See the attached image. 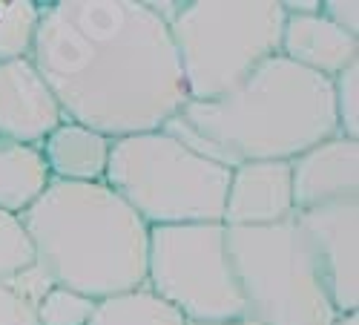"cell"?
<instances>
[{
	"instance_id": "20",
	"label": "cell",
	"mask_w": 359,
	"mask_h": 325,
	"mask_svg": "<svg viewBox=\"0 0 359 325\" xmlns=\"http://www.w3.org/2000/svg\"><path fill=\"white\" fill-rule=\"evenodd\" d=\"M4 282H9L20 297L29 303V305H35L38 308V303L46 297V293L55 288V282H52V277L41 268V265L35 262V265H29L26 271H20V274H15L12 279H4Z\"/></svg>"
},
{
	"instance_id": "24",
	"label": "cell",
	"mask_w": 359,
	"mask_h": 325,
	"mask_svg": "<svg viewBox=\"0 0 359 325\" xmlns=\"http://www.w3.org/2000/svg\"><path fill=\"white\" fill-rule=\"evenodd\" d=\"M334 325H359V314H337Z\"/></svg>"
},
{
	"instance_id": "15",
	"label": "cell",
	"mask_w": 359,
	"mask_h": 325,
	"mask_svg": "<svg viewBox=\"0 0 359 325\" xmlns=\"http://www.w3.org/2000/svg\"><path fill=\"white\" fill-rule=\"evenodd\" d=\"M86 325H187V319L182 317V311H175L147 285H141L135 291L95 300L93 317Z\"/></svg>"
},
{
	"instance_id": "2",
	"label": "cell",
	"mask_w": 359,
	"mask_h": 325,
	"mask_svg": "<svg viewBox=\"0 0 359 325\" xmlns=\"http://www.w3.org/2000/svg\"><path fill=\"white\" fill-rule=\"evenodd\" d=\"M161 130L230 170L250 161H293L339 135L334 84L273 55L233 93L216 101H187Z\"/></svg>"
},
{
	"instance_id": "12",
	"label": "cell",
	"mask_w": 359,
	"mask_h": 325,
	"mask_svg": "<svg viewBox=\"0 0 359 325\" xmlns=\"http://www.w3.org/2000/svg\"><path fill=\"white\" fill-rule=\"evenodd\" d=\"M356 52H359L356 35H348L345 29L325 20L319 12L285 15L279 55H285L287 61L334 81L342 69L356 64Z\"/></svg>"
},
{
	"instance_id": "9",
	"label": "cell",
	"mask_w": 359,
	"mask_h": 325,
	"mask_svg": "<svg viewBox=\"0 0 359 325\" xmlns=\"http://www.w3.org/2000/svg\"><path fill=\"white\" fill-rule=\"evenodd\" d=\"M359 141L334 135L290 161L293 213L356 199L359 193Z\"/></svg>"
},
{
	"instance_id": "16",
	"label": "cell",
	"mask_w": 359,
	"mask_h": 325,
	"mask_svg": "<svg viewBox=\"0 0 359 325\" xmlns=\"http://www.w3.org/2000/svg\"><path fill=\"white\" fill-rule=\"evenodd\" d=\"M41 6L32 0H9L0 4V64L23 61L32 55L38 32Z\"/></svg>"
},
{
	"instance_id": "18",
	"label": "cell",
	"mask_w": 359,
	"mask_h": 325,
	"mask_svg": "<svg viewBox=\"0 0 359 325\" xmlns=\"http://www.w3.org/2000/svg\"><path fill=\"white\" fill-rule=\"evenodd\" d=\"M93 308L95 300L55 285L38 303L35 314H38V325H86L89 317H93Z\"/></svg>"
},
{
	"instance_id": "14",
	"label": "cell",
	"mask_w": 359,
	"mask_h": 325,
	"mask_svg": "<svg viewBox=\"0 0 359 325\" xmlns=\"http://www.w3.org/2000/svg\"><path fill=\"white\" fill-rule=\"evenodd\" d=\"M52 175L41 147L0 138V211L20 216L49 187Z\"/></svg>"
},
{
	"instance_id": "23",
	"label": "cell",
	"mask_w": 359,
	"mask_h": 325,
	"mask_svg": "<svg viewBox=\"0 0 359 325\" xmlns=\"http://www.w3.org/2000/svg\"><path fill=\"white\" fill-rule=\"evenodd\" d=\"M187 325H259V322L245 317V319H230V322H187Z\"/></svg>"
},
{
	"instance_id": "21",
	"label": "cell",
	"mask_w": 359,
	"mask_h": 325,
	"mask_svg": "<svg viewBox=\"0 0 359 325\" xmlns=\"http://www.w3.org/2000/svg\"><path fill=\"white\" fill-rule=\"evenodd\" d=\"M0 325H38L35 305H29L9 282H0Z\"/></svg>"
},
{
	"instance_id": "19",
	"label": "cell",
	"mask_w": 359,
	"mask_h": 325,
	"mask_svg": "<svg viewBox=\"0 0 359 325\" xmlns=\"http://www.w3.org/2000/svg\"><path fill=\"white\" fill-rule=\"evenodd\" d=\"M334 110H337V133L342 138H359V61L342 69L334 81Z\"/></svg>"
},
{
	"instance_id": "22",
	"label": "cell",
	"mask_w": 359,
	"mask_h": 325,
	"mask_svg": "<svg viewBox=\"0 0 359 325\" xmlns=\"http://www.w3.org/2000/svg\"><path fill=\"white\" fill-rule=\"evenodd\" d=\"M319 15L325 20H331L334 26L345 29L348 35L359 32V4L356 0H327V4L319 6Z\"/></svg>"
},
{
	"instance_id": "13",
	"label": "cell",
	"mask_w": 359,
	"mask_h": 325,
	"mask_svg": "<svg viewBox=\"0 0 359 325\" xmlns=\"http://www.w3.org/2000/svg\"><path fill=\"white\" fill-rule=\"evenodd\" d=\"M109 147L112 138L95 130H86L81 124L64 121L46 135V141L41 144V156L46 161L52 182L93 185V182H104Z\"/></svg>"
},
{
	"instance_id": "17",
	"label": "cell",
	"mask_w": 359,
	"mask_h": 325,
	"mask_svg": "<svg viewBox=\"0 0 359 325\" xmlns=\"http://www.w3.org/2000/svg\"><path fill=\"white\" fill-rule=\"evenodd\" d=\"M35 265L32 239L20 222V216L0 211V282Z\"/></svg>"
},
{
	"instance_id": "7",
	"label": "cell",
	"mask_w": 359,
	"mask_h": 325,
	"mask_svg": "<svg viewBox=\"0 0 359 325\" xmlns=\"http://www.w3.org/2000/svg\"><path fill=\"white\" fill-rule=\"evenodd\" d=\"M144 285L182 311L187 322L248 317L222 222L149 227Z\"/></svg>"
},
{
	"instance_id": "1",
	"label": "cell",
	"mask_w": 359,
	"mask_h": 325,
	"mask_svg": "<svg viewBox=\"0 0 359 325\" xmlns=\"http://www.w3.org/2000/svg\"><path fill=\"white\" fill-rule=\"evenodd\" d=\"M29 61L67 121L112 141L161 130L190 101L170 23L135 0L43 6Z\"/></svg>"
},
{
	"instance_id": "11",
	"label": "cell",
	"mask_w": 359,
	"mask_h": 325,
	"mask_svg": "<svg viewBox=\"0 0 359 325\" xmlns=\"http://www.w3.org/2000/svg\"><path fill=\"white\" fill-rule=\"evenodd\" d=\"M293 216L290 161H250L230 170L224 227L279 225Z\"/></svg>"
},
{
	"instance_id": "6",
	"label": "cell",
	"mask_w": 359,
	"mask_h": 325,
	"mask_svg": "<svg viewBox=\"0 0 359 325\" xmlns=\"http://www.w3.org/2000/svg\"><path fill=\"white\" fill-rule=\"evenodd\" d=\"M248 317L259 325H334L337 311L293 216L279 225L224 227Z\"/></svg>"
},
{
	"instance_id": "8",
	"label": "cell",
	"mask_w": 359,
	"mask_h": 325,
	"mask_svg": "<svg viewBox=\"0 0 359 325\" xmlns=\"http://www.w3.org/2000/svg\"><path fill=\"white\" fill-rule=\"evenodd\" d=\"M313 268L337 314L359 308V204L356 199L293 213Z\"/></svg>"
},
{
	"instance_id": "3",
	"label": "cell",
	"mask_w": 359,
	"mask_h": 325,
	"mask_svg": "<svg viewBox=\"0 0 359 325\" xmlns=\"http://www.w3.org/2000/svg\"><path fill=\"white\" fill-rule=\"evenodd\" d=\"M20 222L55 285L104 300L147 282L149 227L104 182H49Z\"/></svg>"
},
{
	"instance_id": "5",
	"label": "cell",
	"mask_w": 359,
	"mask_h": 325,
	"mask_svg": "<svg viewBox=\"0 0 359 325\" xmlns=\"http://www.w3.org/2000/svg\"><path fill=\"white\" fill-rule=\"evenodd\" d=\"M285 12L276 0H196L170 18V38L190 101L233 93L279 55Z\"/></svg>"
},
{
	"instance_id": "4",
	"label": "cell",
	"mask_w": 359,
	"mask_h": 325,
	"mask_svg": "<svg viewBox=\"0 0 359 325\" xmlns=\"http://www.w3.org/2000/svg\"><path fill=\"white\" fill-rule=\"evenodd\" d=\"M104 185L121 196L147 227L222 222L230 167L156 130L112 141Z\"/></svg>"
},
{
	"instance_id": "10",
	"label": "cell",
	"mask_w": 359,
	"mask_h": 325,
	"mask_svg": "<svg viewBox=\"0 0 359 325\" xmlns=\"http://www.w3.org/2000/svg\"><path fill=\"white\" fill-rule=\"evenodd\" d=\"M67 121L29 58L0 64V138L41 147Z\"/></svg>"
}]
</instances>
